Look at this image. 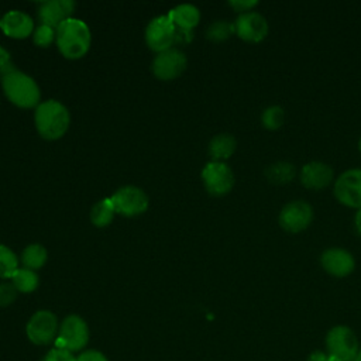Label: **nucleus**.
I'll list each match as a JSON object with an SVG mask.
<instances>
[{"mask_svg":"<svg viewBox=\"0 0 361 361\" xmlns=\"http://www.w3.org/2000/svg\"><path fill=\"white\" fill-rule=\"evenodd\" d=\"M90 30L87 24L78 18H69L56 28V47L66 59H79L90 48Z\"/></svg>","mask_w":361,"mask_h":361,"instance_id":"f257e3e1","label":"nucleus"},{"mask_svg":"<svg viewBox=\"0 0 361 361\" xmlns=\"http://www.w3.org/2000/svg\"><path fill=\"white\" fill-rule=\"evenodd\" d=\"M38 134L45 140L61 138L69 127V111L58 100H47L37 106L34 116Z\"/></svg>","mask_w":361,"mask_h":361,"instance_id":"f03ea898","label":"nucleus"},{"mask_svg":"<svg viewBox=\"0 0 361 361\" xmlns=\"http://www.w3.org/2000/svg\"><path fill=\"white\" fill-rule=\"evenodd\" d=\"M1 86L7 99L17 107L31 109L39 104L41 93L38 85L31 76L17 69L1 78Z\"/></svg>","mask_w":361,"mask_h":361,"instance_id":"7ed1b4c3","label":"nucleus"},{"mask_svg":"<svg viewBox=\"0 0 361 361\" xmlns=\"http://www.w3.org/2000/svg\"><path fill=\"white\" fill-rule=\"evenodd\" d=\"M327 354L336 361H353L360 350V341L355 331L345 324L333 326L324 337Z\"/></svg>","mask_w":361,"mask_h":361,"instance_id":"20e7f679","label":"nucleus"},{"mask_svg":"<svg viewBox=\"0 0 361 361\" xmlns=\"http://www.w3.org/2000/svg\"><path fill=\"white\" fill-rule=\"evenodd\" d=\"M90 338L89 326L79 314H68L61 323L55 345L71 353L83 351Z\"/></svg>","mask_w":361,"mask_h":361,"instance_id":"39448f33","label":"nucleus"},{"mask_svg":"<svg viewBox=\"0 0 361 361\" xmlns=\"http://www.w3.org/2000/svg\"><path fill=\"white\" fill-rule=\"evenodd\" d=\"M314 212L312 204L303 199L288 202L278 214V223L282 230L290 234L305 231L313 221Z\"/></svg>","mask_w":361,"mask_h":361,"instance_id":"423d86ee","label":"nucleus"},{"mask_svg":"<svg viewBox=\"0 0 361 361\" xmlns=\"http://www.w3.org/2000/svg\"><path fill=\"white\" fill-rule=\"evenodd\" d=\"M59 330V322L51 310H37L25 324L27 338L35 345H48L55 343Z\"/></svg>","mask_w":361,"mask_h":361,"instance_id":"0eeeda50","label":"nucleus"},{"mask_svg":"<svg viewBox=\"0 0 361 361\" xmlns=\"http://www.w3.org/2000/svg\"><path fill=\"white\" fill-rule=\"evenodd\" d=\"M333 193L340 204L361 209V168H350L341 172L333 182Z\"/></svg>","mask_w":361,"mask_h":361,"instance_id":"6e6552de","label":"nucleus"},{"mask_svg":"<svg viewBox=\"0 0 361 361\" xmlns=\"http://www.w3.org/2000/svg\"><path fill=\"white\" fill-rule=\"evenodd\" d=\"M202 180L213 196H224L234 186V173L226 162L210 161L202 169Z\"/></svg>","mask_w":361,"mask_h":361,"instance_id":"1a4fd4ad","label":"nucleus"},{"mask_svg":"<svg viewBox=\"0 0 361 361\" xmlns=\"http://www.w3.org/2000/svg\"><path fill=\"white\" fill-rule=\"evenodd\" d=\"M234 31L240 39L257 44L267 38L269 32V24L259 11L252 10L237 16L234 20Z\"/></svg>","mask_w":361,"mask_h":361,"instance_id":"9d476101","label":"nucleus"},{"mask_svg":"<svg viewBox=\"0 0 361 361\" xmlns=\"http://www.w3.org/2000/svg\"><path fill=\"white\" fill-rule=\"evenodd\" d=\"M116 213L134 217L148 209V197L142 189L137 186H123L111 196Z\"/></svg>","mask_w":361,"mask_h":361,"instance_id":"9b49d317","label":"nucleus"},{"mask_svg":"<svg viewBox=\"0 0 361 361\" xmlns=\"http://www.w3.org/2000/svg\"><path fill=\"white\" fill-rule=\"evenodd\" d=\"M145 42L157 54L172 48L175 42V25L168 16H159L149 21L145 30Z\"/></svg>","mask_w":361,"mask_h":361,"instance_id":"f8f14e48","label":"nucleus"},{"mask_svg":"<svg viewBox=\"0 0 361 361\" xmlns=\"http://www.w3.org/2000/svg\"><path fill=\"white\" fill-rule=\"evenodd\" d=\"M323 271L334 278H345L355 269L354 255L343 247H330L320 254Z\"/></svg>","mask_w":361,"mask_h":361,"instance_id":"ddd939ff","label":"nucleus"},{"mask_svg":"<svg viewBox=\"0 0 361 361\" xmlns=\"http://www.w3.org/2000/svg\"><path fill=\"white\" fill-rule=\"evenodd\" d=\"M300 185L309 190H323L334 182V169L322 161H310L299 171Z\"/></svg>","mask_w":361,"mask_h":361,"instance_id":"4468645a","label":"nucleus"},{"mask_svg":"<svg viewBox=\"0 0 361 361\" xmlns=\"http://www.w3.org/2000/svg\"><path fill=\"white\" fill-rule=\"evenodd\" d=\"M186 56L176 48L159 52L152 62V72L161 80H172L186 69Z\"/></svg>","mask_w":361,"mask_h":361,"instance_id":"2eb2a0df","label":"nucleus"},{"mask_svg":"<svg viewBox=\"0 0 361 361\" xmlns=\"http://www.w3.org/2000/svg\"><path fill=\"white\" fill-rule=\"evenodd\" d=\"M75 3L71 0H49L39 4L38 18L41 24L58 28L62 23L72 18Z\"/></svg>","mask_w":361,"mask_h":361,"instance_id":"dca6fc26","label":"nucleus"},{"mask_svg":"<svg viewBox=\"0 0 361 361\" xmlns=\"http://www.w3.org/2000/svg\"><path fill=\"white\" fill-rule=\"evenodd\" d=\"M0 28L7 37L23 39L34 32V21L24 11L11 10L0 20Z\"/></svg>","mask_w":361,"mask_h":361,"instance_id":"f3484780","label":"nucleus"},{"mask_svg":"<svg viewBox=\"0 0 361 361\" xmlns=\"http://www.w3.org/2000/svg\"><path fill=\"white\" fill-rule=\"evenodd\" d=\"M171 21L173 23L175 28L193 31V28L200 21V11L193 4H180L172 8L168 14Z\"/></svg>","mask_w":361,"mask_h":361,"instance_id":"a211bd4d","label":"nucleus"},{"mask_svg":"<svg viewBox=\"0 0 361 361\" xmlns=\"http://www.w3.org/2000/svg\"><path fill=\"white\" fill-rule=\"evenodd\" d=\"M237 149V140L227 133L214 135L209 142V155L212 161L226 162Z\"/></svg>","mask_w":361,"mask_h":361,"instance_id":"6ab92c4d","label":"nucleus"},{"mask_svg":"<svg viewBox=\"0 0 361 361\" xmlns=\"http://www.w3.org/2000/svg\"><path fill=\"white\" fill-rule=\"evenodd\" d=\"M264 175L274 185H286L296 176V166L288 161H276L265 166Z\"/></svg>","mask_w":361,"mask_h":361,"instance_id":"aec40b11","label":"nucleus"},{"mask_svg":"<svg viewBox=\"0 0 361 361\" xmlns=\"http://www.w3.org/2000/svg\"><path fill=\"white\" fill-rule=\"evenodd\" d=\"M114 214H116V209L111 202V197H106V199H102L100 202H97L92 207L90 220H92L93 226H96V227H106L113 221Z\"/></svg>","mask_w":361,"mask_h":361,"instance_id":"412c9836","label":"nucleus"},{"mask_svg":"<svg viewBox=\"0 0 361 361\" xmlns=\"http://www.w3.org/2000/svg\"><path fill=\"white\" fill-rule=\"evenodd\" d=\"M10 281L16 286L18 293H31L39 285V278L37 272L28 268H18Z\"/></svg>","mask_w":361,"mask_h":361,"instance_id":"4be33fe9","label":"nucleus"},{"mask_svg":"<svg viewBox=\"0 0 361 361\" xmlns=\"http://www.w3.org/2000/svg\"><path fill=\"white\" fill-rule=\"evenodd\" d=\"M47 250L41 244H30L24 248L21 254V262L24 268L28 269H39L47 262Z\"/></svg>","mask_w":361,"mask_h":361,"instance_id":"5701e85b","label":"nucleus"},{"mask_svg":"<svg viewBox=\"0 0 361 361\" xmlns=\"http://www.w3.org/2000/svg\"><path fill=\"white\" fill-rule=\"evenodd\" d=\"M285 123V110L279 104L268 106L261 113V124L269 131L279 130Z\"/></svg>","mask_w":361,"mask_h":361,"instance_id":"b1692460","label":"nucleus"},{"mask_svg":"<svg viewBox=\"0 0 361 361\" xmlns=\"http://www.w3.org/2000/svg\"><path fill=\"white\" fill-rule=\"evenodd\" d=\"M17 269V255L7 245L0 244V279H11Z\"/></svg>","mask_w":361,"mask_h":361,"instance_id":"393cba45","label":"nucleus"},{"mask_svg":"<svg viewBox=\"0 0 361 361\" xmlns=\"http://www.w3.org/2000/svg\"><path fill=\"white\" fill-rule=\"evenodd\" d=\"M233 34H235L234 31V23L226 21V20H217L213 21L207 31H206V37L213 41V42H221L228 39Z\"/></svg>","mask_w":361,"mask_h":361,"instance_id":"a878e982","label":"nucleus"},{"mask_svg":"<svg viewBox=\"0 0 361 361\" xmlns=\"http://www.w3.org/2000/svg\"><path fill=\"white\" fill-rule=\"evenodd\" d=\"M56 39V30L48 25L41 24L39 27H37L32 32V41L37 47L41 48H47L49 47L54 41Z\"/></svg>","mask_w":361,"mask_h":361,"instance_id":"bb28decb","label":"nucleus"},{"mask_svg":"<svg viewBox=\"0 0 361 361\" xmlns=\"http://www.w3.org/2000/svg\"><path fill=\"white\" fill-rule=\"evenodd\" d=\"M18 290L11 282L0 283V307H7L17 299Z\"/></svg>","mask_w":361,"mask_h":361,"instance_id":"cd10ccee","label":"nucleus"},{"mask_svg":"<svg viewBox=\"0 0 361 361\" xmlns=\"http://www.w3.org/2000/svg\"><path fill=\"white\" fill-rule=\"evenodd\" d=\"M41 361H76V357L73 355V353L54 345L51 350L47 351Z\"/></svg>","mask_w":361,"mask_h":361,"instance_id":"c85d7f7f","label":"nucleus"},{"mask_svg":"<svg viewBox=\"0 0 361 361\" xmlns=\"http://www.w3.org/2000/svg\"><path fill=\"white\" fill-rule=\"evenodd\" d=\"M14 71H16V68L11 62L10 54L4 48L0 47V78H4Z\"/></svg>","mask_w":361,"mask_h":361,"instance_id":"c756f323","label":"nucleus"},{"mask_svg":"<svg viewBox=\"0 0 361 361\" xmlns=\"http://www.w3.org/2000/svg\"><path fill=\"white\" fill-rule=\"evenodd\" d=\"M76 361H109V358L104 353L94 348H89L79 353V355H76Z\"/></svg>","mask_w":361,"mask_h":361,"instance_id":"7c9ffc66","label":"nucleus"},{"mask_svg":"<svg viewBox=\"0 0 361 361\" xmlns=\"http://www.w3.org/2000/svg\"><path fill=\"white\" fill-rule=\"evenodd\" d=\"M228 6L233 7V10L237 11L238 14H243V13L252 11L258 6V1L257 0H231L228 1Z\"/></svg>","mask_w":361,"mask_h":361,"instance_id":"2f4dec72","label":"nucleus"},{"mask_svg":"<svg viewBox=\"0 0 361 361\" xmlns=\"http://www.w3.org/2000/svg\"><path fill=\"white\" fill-rule=\"evenodd\" d=\"M306 361H336V360L330 354H327L326 350H314L307 355Z\"/></svg>","mask_w":361,"mask_h":361,"instance_id":"473e14b6","label":"nucleus"},{"mask_svg":"<svg viewBox=\"0 0 361 361\" xmlns=\"http://www.w3.org/2000/svg\"><path fill=\"white\" fill-rule=\"evenodd\" d=\"M193 39V31H188V30H179L175 28V42H180V44H189Z\"/></svg>","mask_w":361,"mask_h":361,"instance_id":"72a5a7b5","label":"nucleus"},{"mask_svg":"<svg viewBox=\"0 0 361 361\" xmlns=\"http://www.w3.org/2000/svg\"><path fill=\"white\" fill-rule=\"evenodd\" d=\"M354 227H355V231L358 235H361V209H358L355 212V216H354Z\"/></svg>","mask_w":361,"mask_h":361,"instance_id":"f704fd0d","label":"nucleus"},{"mask_svg":"<svg viewBox=\"0 0 361 361\" xmlns=\"http://www.w3.org/2000/svg\"><path fill=\"white\" fill-rule=\"evenodd\" d=\"M353 361H361V345H360V350H358V353H357V355Z\"/></svg>","mask_w":361,"mask_h":361,"instance_id":"c9c22d12","label":"nucleus"},{"mask_svg":"<svg viewBox=\"0 0 361 361\" xmlns=\"http://www.w3.org/2000/svg\"><path fill=\"white\" fill-rule=\"evenodd\" d=\"M358 151H360V154H361V137H360V140H358Z\"/></svg>","mask_w":361,"mask_h":361,"instance_id":"e433bc0d","label":"nucleus"}]
</instances>
